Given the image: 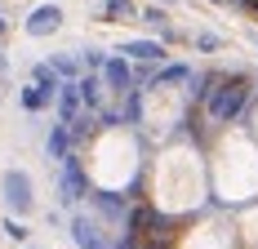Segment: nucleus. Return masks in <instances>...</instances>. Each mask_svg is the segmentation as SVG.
I'll use <instances>...</instances> for the list:
<instances>
[{"label":"nucleus","instance_id":"24","mask_svg":"<svg viewBox=\"0 0 258 249\" xmlns=\"http://www.w3.org/2000/svg\"><path fill=\"white\" fill-rule=\"evenodd\" d=\"M160 5H169V0H160Z\"/></svg>","mask_w":258,"mask_h":249},{"label":"nucleus","instance_id":"11","mask_svg":"<svg viewBox=\"0 0 258 249\" xmlns=\"http://www.w3.org/2000/svg\"><path fill=\"white\" fill-rule=\"evenodd\" d=\"M120 53L138 58V63H160L165 58V40H120Z\"/></svg>","mask_w":258,"mask_h":249},{"label":"nucleus","instance_id":"5","mask_svg":"<svg viewBox=\"0 0 258 249\" xmlns=\"http://www.w3.org/2000/svg\"><path fill=\"white\" fill-rule=\"evenodd\" d=\"M89 200H94V209L103 214L107 223H116V227L125 223V227H129V218H134V209H129V200H125V196H111V192H94Z\"/></svg>","mask_w":258,"mask_h":249},{"label":"nucleus","instance_id":"1","mask_svg":"<svg viewBox=\"0 0 258 249\" xmlns=\"http://www.w3.org/2000/svg\"><path fill=\"white\" fill-rule=\"evenodd\" d=\"M0 200H5V209L14 218L31 214V205H36V196H31V174L27 169H5L0 174Z\"/></svg>","mask_w":258,"mask_h":249},{"label":"nucleus","instance_id":"10","mask_svg":"<svg viewBox=\"0 0 258 249\" xmlns=\"http://www.w3.org/2000/svg\"><path fill=\"white\" fill-rule=\"evenodd\" d=\"M58 94H62V89L36 85V80H31V85L23 89V107H27V111H49V107H58Z\"/></svg>","mask_w":258,"mask_h":249},{"label":"nucleus","instance_id":"26","mask_svg":"<svg viewBox=\"0 0 258 249\" xmlns=\"http://www.w3.org/2000/svg\"><path fill=\"white\" fill-rule=\"evenodd\" d=\"M107 249H111V245H107Z\"/></svg>","mask_w":258,"mask_h":249},{"label":"nucleus","instance_id":"8","mask_svg":"<svg viewBox=\"0 0 258 249\" xmlns=\"http://www.w3.org/2000/svg\"><path fill=\"white\" fill-rule=\"evenodd\" d=\"M85 107V94H80V80H62V94H58V120L72 125Z\"/></svg>","mask_w":258,"mask_h":249},{"label":"nucleus","instance_id":"23","mask_svg":"<svg viewBox=\"0 0 258 249\" xmlns=\"http://www.w3.org/2000/svg\"><path fill=\"white\" fill-rule=\"evenodd\" d=\"M0 31H5V14H0Z\"/></svg>","mask_w":258,"mask_h":249},{"label":"nucleus","instance_id":"19","mask_svg":"<svg viewBox=\"0 0 258 249\" xmlns=\"http://www.w3.org/2000/svg\"><path fill=\"white\" fill-rule=\"evenodd\" d=\"M191 45H196V49H205V53H214V49H223V40H218V36H214V31H201V36H196V40H191Z\"/></svg>","mask_w":258,"mask_h":249},{"label":"nucleus","instance_id":"22","mask_svg":"<svg viewBox=\"0 0 258 249\" xmlns=\"http://www.w3.org/2000/svg\"><path fill=\"white\" fill-rule=\"evenodd\" d=\"M5 72H9V63H5V58H0V76H5Z\"/></svg>","mask_w":258,"mask_h":249},{"label":"nucleus","instance_id":"14","mask_svg":"<svg viewBox=\"0 0 258 249\" xmlns=\"http://www.w3.org/2000/svg\"><path fill=\"white\" fill-rule=\"evenodd\" d=\"M178 80H191V67L187 63H165L156 72V85H178Z\"/></svg>","mask_w":258,"mask_h":249},{"label":"nucleus","instance_id":"7","mask_svg":"<svg viewBox=\"0 0 258 249\" xmlns=\"http://www.w3.org/2000/svg\"><path fill=\"white\" fill-rule=\"evenodd\" d=\"M67 231H72V240H76L80 249H107V240L98 236V223H94V218H85V214H72Z\"/></svg>","mask_w":258,"mask_h":249},{"label":"nucleus","instance_id":"25","mask_svg":"<svg viewBox=\"0 0 258 249\" xmlns=\"http://www.w3.org/2000/svg\"><path fill=\"white\" fill-rule=\"evenodd\" d=\"M254 45H258V36H254Z\"/></svg>","mask_w":258,"mask_h":249},{"label":"nucleus","instance_id":"16","mask_svg":"<svg viewBox=\"0 0 258 249\" xmlns=\"http://www.w3.org/2000/svg\"><path fill=\"white\" fill-rule=\"evenodd\" d=\"M103 14H107V18H129L134 5H129V0H103Z\"/></svg>","mask_w":258,"mask_h":249},{"label":"nucleus","instance_id":"18","mask_svg":"<svg viewBox=\"0 0 258 249\" xmlns=\"http://www.w3.org/2000/svg\"><path fill=\"white\" fill-rule=\"evenodd\" d=\"M107 58H111V53H103V49H85V53H80V63H85V67H94V72H103Z\"/></svg>","mask_w":258,"mask_h":249},{"label":"nucleus","instance_id":"6","mask_svg":"<svg viewBox=\"0 0 258 249\" xmlns=\"http://www.w3.org/2000/svg\"><path fill=\"white\" fill-rule=\"evenodd\" d=\"M58 27H62V9H58V5H36L31 18H27V36L40 40V36H49V31H58Z\"/></svg>","mask_w":258,"mask_h":249},{"label":"nucleus","instance_id":"20","mask_svg":"<svg viewBox=\"0 0 258 249\" xmlns=\"http://www.w3.org/2000/svg\"><path fill=\"white\" fill-rule=\"evenodd\" d=\"M143 23H147V27H165V14H156V9H143Z\"/></svg>","mask_w":258,"mask_h":249},{"label":"nucleus","instance_id":"13","mask_svg":"<svg viewBox=\"0 0 258 249\" xmlns=\"http://www.w3.org/2000/svg\"><path fill=\"white\" fill-rule=\"evenodd\" d=\"M49 63H53V72L62 76V80H80V67H85L80 53H58V58H49Z\"/></svg>","mask_w":258,"mask_h":249},{"label":"nucleus","instance_id":"2","mask_svg":"<svg viewBox=\"0 0 258 249\" xmlns=\"http://www.w3.org/2000/svg\"><path fill=\"white\" fill-rule=\"evenodd\" d=\"M245 102H249V89H245V85H218V89H209L205 111H209L218 125H232L236 116L245 111Z\"/></svg>","mask_w":258,"mask_h":249},{"label":"nucleus","instance_id":"9","mask_svg":"<svg viewBox=\"0 0 258 249\" xmlns=\"http://www.w3.org/2000/svg\"><path fill=\"white\" fill-rule=\"evenodd\" d=\"M72 143H76V138H72V125H49V138H45V156H49V160H67V156H72Z\"/></svg>","mask_w":258,"mask_h":249},{"label":"nucleus","instance_id":"15","mask_svg":"<svg viewBox=\"0 0 258 249\" xmlns=\"http://www.w3.org/2000/svg\"><path fill=\"white\" fill-rule=\"evenodd\" d=\"M120 120H125V125H138V120H143V89H129V94H125Z\"/></svg>","mask_w":258,"mask_h":249},{"label":"nucleus","instance_id":"17","mask_svg":"<svg viewBox=\"0 0 258 249\" xmlns=\"http://www.w3.org/2000/svg\"><path fill=\"white\" fill-rule=\"evenodd\" d=\"M5 236H9V240H27L31 231H27L23 218H14V214H9V218H5Z\"/></svg>","mask_w":258,"mask_h":249},{"label":"nucleus","instance_id":"21","mask_svg":"<svg viewBox=\"0 0 258 249\" xmlns=\"http://www.w3.org/2000/svg\"><path fill=\"white\" fill-rule=\"evenodd\" d=\"M111 249H138V245H134V231H125V236H120V240H116Z\"/></svg>","mask_w":258,"mask_h":249},{"label":"nucleus","instance_id":"3","mask_svg":"<svg viewBox=\"0 0 258 249\" xmlns=\"http://www.w3.org/2000/svg\"><path fill=\"white\" fill-rule=\"evenodd\" d=\"M85 192H89V182H85V165H80V156L72 151V156L62 160V182H58V196H62V205H67V209H76L80 200H85Z\"/></svg>","mask_w":258,"mask_h":249},{"label":"nucleus","instance_id":"12","mask_svg":"<svg viewBox=\"0 0 258 249\" xmlns=\"http://www.w3.org/2000/svg\"><path fill=\"white\" fill-rule=\"evenodd\" d=\"M103 85L98 76H80V94H85V111H103Z\"/></svg>","mask_w":258,"mask_h":249},{"label":"nucleus","instance_id":"4","mask_svg":"<svg viewBox=\"0 0 258 249\" xmlns=\"http://www.w3.org/2000/svg\"><path fill=\"white\" fill-rule=\"evenodd\" d=\"M103 80H107V89L116 94V98H125L129 89H134V67H129V58L120 49L107 58V67H103Z\"/></svg>","mask_w":258,"mask_h":249}]
</instances>
